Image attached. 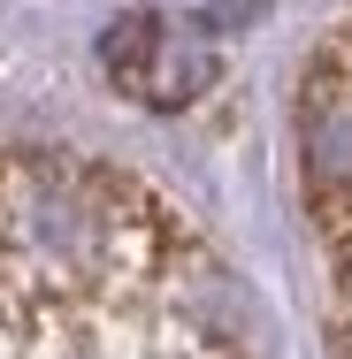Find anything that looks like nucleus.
<instances>
[{
	"instance_id": "nucleus-1",
	"label": "nucleus",
	"mask_w": 352,
	"mask_h": 359,
	"mask_svg": "<svg viewBox=\"0 0 352 359\" xmlns=\"http://www.w3.org/2000/svg\"><path fill=\"white\" fill-rule=\"evenodd\" d=\"M0 359H245L207 245L138 176L0 153Z\"/></svg>"
},
{
	"instance_id": "nucleus-2",
	"label": "nucleus",
	"mask_w": 352,
	"mask_h": 359,
	"mask_svg": "<svg viewBox=\"0 0 352 359\" xmlns=\"http://www.w3.org/2000/svg\"><path fill=\"white\" fill-rule=\"evenodd\" d=\"M100 69H107V84H115L123 100H138L153 115H176V107H192L214 76H222V62H214L200 39H184L169 15L131 8V15H115V23L100 31Z\"/></svg>"
}]
</instances>
